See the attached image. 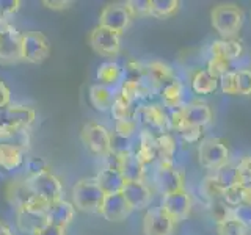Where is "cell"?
Returning a JSON list of instances; mask_svg holds the SVG:
<instances>
[{"instance_id":"1","label":"cell","mask_w":251,"mask_h":235,"mask_svg":"<svg viewBox=\"0 0 251 235\" xmlns=\"http://www.w3.org/2000/svg\"><path fill=\"white\" fill-rule=\"evenodd\" d=\"M243 19H245V14L237 5H217L210 11L212 27L223 39H232L237 35L243 25Z\"/></svg>"},{"instance_id":"2","label":"cell","mask_w":251,"mask_h":235,"mask_svg":"<svg viewBox=\"0 0 251 235\" xmlns=\"http://www.w3.org/2000/svg\"><path fill=\"white\" fill-rule=\"evenodd\" d=\"M105 193L100 190L96 179H82L73 188V202L74 207L88 212V213H99Z\"/></svg>"},{"instance_id":"3","label":"cell","mask_w":251,"mask_h":235,"mask_svg":"<svg viewBox=\"0 0 251 235\" xmlns=\"http://www.w3.org/2000/svg\"><path fill=\"white\" fill-rule=\"evenodd\" d=\"M212 110L204 102H195V104L180 107L175 110L171 115V122L179 130L182 129H201L212 121Z\"/></svg>"},{"instance_id":"4","label":"cell","mask_w":251,"mask_h":235,"mask_svg":"<svg viewBox=\"0 0 251 235\" xmlns=\"http://www.w3.org/2000/svg\"><path fill=\"white\" fill-rule=\"evenodd\" d=\"M198 160L202 168L214 172L229 162V147L222 138H207L198 147Z\"/></svg>"},{"instance_id":"5","label":"cell","mask_w":251,"mask_h":235,"mask_svg":"<svg viewBox=\"0 0 251 235\" xmlns=\"http://www.w3.org/2000/svg\"><path fill=\"white\" fill-rule=\"evenodd\" d=\"M82 141L86 149L98 157H105L110 154L112 146V133L108 132L105 125L99 122H86L82 129Z\"/></svg>"},{"instance_id":"6","label":"cell","mask_w":251,"mask_h":235,"mask_svg":"<svg viewBox=\"0 0 251 235\" xmlns=\"http://www.w3.org/2000/svg\"><path fill=\"white\" fill-rule=\"evenodd\" d=\"M50 53V44L41 31H27L22 35L21 57L31 65H39L47 60Z\"/></svg>"},{"instance_id":"7","label":"cell","mask_w":251,"mask_h":235,"mask_svg":"<svg viewBox=\"0 0 251 235\" xmlns=\"http://www.w3.org/2000/svg\"><path fill=\"white\" fill-rule=\"evenodd\" d=\"M8 199L16 209H31V210H46L49 204L44 202L41 198L33 193L30 188L27 179L24 180H14L8 187Z\"/></svg>"},{"instance_id":"8","label":"cell","mask_w":251,"mask_h":235,"mask_svg":"<svg viewBox=\"0 0 251 235\" xmlns=\"http://www.w3.org/2000/svg\"><path fill=\"white\" fill-rule=\"evenodd\" d=\"M27 180L33 193L38 198H41L44 202L52 204L55 201L63 199V191H65L63 182L53 172L47 171L44 174H39L36 177H27Z\"/></svg>"},{"instance_id":"9","label":"cell","mask_w":251,"mask_h":235,"mask_svg":"<svg viewBox=\"0 0 251 235\" xmlns=\"http://www.w3.org/2000/svg\"><path fill=\"white\" fill-rule=\"evenodd\" d=\"M22 33L13 24L6 22L0 27V63L11 65L22 60L21 57Z\"/></svg>"},{"instance_id":"10","label":"cell","mask_w":251,"mask_h":235,"mask_svg":"<svg viewBox=\"0 0 251 235\" xmlns=\"http://www.w3.org/2000/svg\"><path fill=\"white\" fill-rule=\"evenodd\" d=\"M88 41L94 50L107 58L116 57L121 50V35L100 25L91 30Z\"/></svg>"},{"instance_id":"11","label":"cell","mask_w":251,"mask_h":235,"mask_svg":"<svg viewBox=\"0 0 251 235\" xmlns=\"http://www.w3.org/2000/svg\"><path fill=\"white\" fill-rule=\"evenodd\" d=\"M160 209L167 213L173 221L179 223L188 216L192 210V196L185 188L162 196Z\"/></svg>"},{"instance_id":"12","label":"cell","mask_w":251,"mask_h":235,"mask_svg":"<svg viewBox=\"0 0 251 235\" xmlns=\"http://www.w3.org/2000/svg\"><path fill=\"white\" fill-rule=\"evenodd\" d=\"M130 21H132V16L127 10V6H126V3L107 5L104 10L100 11V16H99V25L100 27L113 30L120 35L129 27Z\"/></svg>"},{"instance_id":"13","label":"cell","mask_w":251,"mask_h":235,"mask_svg":"<svg viewBox=\"0 0 251 235\" xmlns=\"http://www.w3.org/2000/svg\"><path fill=\"white\" fill-rule=\"evenodd\" d=\"M155 185L159 187L162 194H168L177 190H184L185 180L184 174L173 166L170 162H160L155 171Z\"/></svg>"},{"instance_id":"14","label":"cell","mask_w":251,"mask_h":235,"mask_svg":"<svg viewBox=\"0 0 251 235\" xmlns=\"http://www.w3.org/2000/svg\"><path fill=\"white\" fill-rule=\"evenodd\" d=\"M99 213L107 221L120 223L124 221L132 213V209L123 196V193H113V194H105Z\"/></svg>"},{"instance_id":"15","label":"cell","mask_w":251,"mask_h":235,"mask_svg":"<svg viewBox=\"0 0 251 235\" xmlns=\"http://www.w3.org/2000/svg\"><path fill=\"white\" fill-rule=\"evenodd\" d=\"M175 221L159 209H151L146 212L143 218V234L145 235H173Z\"/></svg>"},{"instance_id":"16","label":"cell","mask_w":251,"mask_h":235,"mask_svg":"<svg viewBox=\"0 0 251 235\" xmlns=\"http://www.w3.org/2000/svg\"><path fill=\"white\" fill-rule=\"evenodd\" d=\"M123 196L127 201L132 210L146 209L152 201V191L145 180H133V182H126L123 190Z\"/></svg>"},{"instance_id":"17","label":"cell","mask_w":251,"mask_h":235,"mask_svg":"<svg viewBox=\"0 0 251 235\" xmlns=\"http://www.w3.org/2000/svg\"><path fill=\"white\" fill-rule=\"evenodd\" d=\"M16 223H18L21 232L28 235H39V232L49 224L46 210L31 209H18V212H16Z\"/></svg>"},{"instance_id":"18","label":"cell","mask_w":251,"mask_h":235,"mask_svg":"<svg viewBox=\"0 0 251 235\" xmlns=\"http://www.w3.org/2000/svg\"><path fill=\"white\" fill-rule=\"evenodd\" d=\"M74 215H75L74 204L69 201H65V199L55 201V202L49 204L46 209V216H47L49 224L63 227V229H66V227L73 223Z\"/></svg>"},{"instance_id":"19","label":"cell","mask_w":251,"mask_h":235,"mask_svg":"<svg viewBox=\"0 0 251 235\" xmlns=\"http://www.w3.org/2000/svg\"><path fill=\"white\" fill-rule=\"evenodd\" d=\"M25 163V151L8 141L0 143V168L3 171H16Z\"/></svg>"},{"instance_id":"20","label":"cell","mask_w":251,"mask_h":235,"mask_svg":"<svg viewBox=\"0 0 251 235\" xmlns=\"http://www.w3.org/2000/svg\"><path fill=\"white\" fill-rule=\"evenodd\" d=\"M210 57L214 58H223L234 63L235 60H239L243 53V44L239 39H218L214 41L210 46Z\"/></svg>"},{"instance_id":"21","label":"cell","mask_w":251,"mask_h":235,"mask_svg":"<svg viewBox=\"0 0 251 235\" xmlns=\"http://www.w3.org/2000/svg\"><path fill=\"white\" fill-rule=\"evenodd\" d=\"M94 179H96L98 185L100 187V190L104 191L105 194L121 193L123 187L126 184V180H124L123 174L120 172V169H118V168H108V166L102 168Z\"/></svg>"},{"instance_id":"22","label":"cell","mask_w":251,"mask_h":235,"mask_svg":"<svg viewBox=\"0 0 251 235\" xmlns=\"http://www.w3.org/2000/svg\"><path fill=\"white\" fill-rule=\"evenodd\" d=\"M118 169H120L126 182L143 180V176H145V164L135 155V152L120 157V166H118Z\"/></svg>"},{"instance_id":"23","label":"cell","mask_w":251,"mask_h":235,"mask_svg":"<svg viewBox=\"0 0 251 235\" xmlns=\"http://www.w3.org/2000/svg\"><path fill=\"white\" fill-rule=\"evenodd\" d=\"M145 74H146L148 80H151L154 85H162L163 88L176 80L173 69L162 61L148 63V65L145 66Z\"/></svg>"},{"instance_id":"24","label":"cell","mask_w":251,"mask_h":235,"mask_svg":"<svg viewBox=\"0 0 251 235\" xmlns=\"http://www.w3.org/2000/svg\"><path fill=\"white\" fill-rule=\"evenodd\" d=\"M115 99H116L115 88H110V86L100 85V83L93 85L90 88L91 105L96 110H100V112H105V110L112 108Z\"/></svg>"},{"instance_id":"25","label":"cell","mask_w":251,"mask_h":235,"mask_svg":"<svg viewBox=\"0 0 251 235\" xmlns=\"http://www.w3.org/2000/svg\"><path fill=\"white\" fill-rule=\"evenodd\" d=\"M135 121L143 124L146 127V132L151 133V130H162L165 125V115L163 112L155 105H148L141 107L138 112V116L135 118Z\"/></svg>"},{"instance_id":"26","label":"cell","mask_w":251,"mask_h":235,"mask_svg":"<svg viewBox=\"0 0 251 235\" xmlns=\"http://www.w3.org/2000/svg\"><path fill=\"white\" fill-rule=\"evenodd\" d=\"M123 78H124V70L118 63L113 61L102 63L98 69V80L100 85L115 88V85H118L120 82L123 83Z\"/></svg>"},{"instance_id":"27","label":"cell","mask_w":251,"mask_h":235,"mask_svg":"<svg viewBox=\"0 0 251 235\" xmlns=\"http://www.w3.org/2000/svg\"><path fill=\"white\" fill-rule=\"evenodd\" d=\"M218 78L210 75L207 69H200L196 70L192 77V90L196 94H212L218 88Z\"/></svg>"},{"instance_id":"28","label":"cell","mask_w":251,"mask_h":235,"mask_svg":"<svg viewBox=\"0 0 251 235\" xmlns=\"http://www.w3.org/2000/svg\"><path fill=\"white\" fill-rule=\"evenodd\" d=\"M138 149L135 151V155L143 162L146 166L148 163H151L155 157H157V144H155V137L152 133H149L143 130L140 133V140H138Z\"/></svg>"},{"instance_id":"29","label":"cell","mask_w":251,"mask_h":235,"mask_svg":"<svg viewBox=\"0 0 251 235\" xmlns=\"http://www.w3.org/2000/svg\"><path fill=\"white\" fill-rule=\"evenodd\" d=\"M179 0H151V16L155 19H167L179 11Z\"/></svg>"},{"instance_id":"30","label":"cell","mask_w":251,"mask_h":235,"mask_svg":"<svg viewBox=\"0 0 251 235\" xmlns=\"http://www.w3.org/2000/svg\"><path fill=\"white\" fill-rule=\"evenodd\" d=\"M222 199L231 209H234V207L240 206V204L250 202V191L243 185L237 184V185H234L231 188H227V190H225L222 194Z\"/></svg>"},{"instance_id":"31","label":"cell","mask_w":251,"mask_h":235,"mask_svg":"<svg viewBox=\"0 0 251 235\" xmlns=\"http://www.w3.org/2000/svg\"><path fill=\"white\" fill-rule=\"evenodd\" d=\"M112 115L116 121H124V119H133V108H132V102L123 97L120 93L116 94V99L112 105Z\"/></svg>"},{"instance_id":"32","label":"cell","mask_w":251,"mask_h":235,"mask_svg":"<svg viewBox=\"0 0 251 235\" xmlns=\"http://www.w3.org/2000/svg\"><path fill=\"white\" fill-rule=\"evenodd\" d=\"M163 102L167 107H171V108H177L180 105V97H182V86L177 80H175L173 83L167 85L163 88Z\"/></svg>"},{"instance_id":"33","label":"cell","mask_w":251,"mask_h":235,"mask_svg":"<svg viewBox=\"0 0 251 235\" xmlns=\"http://www.w3.org/2000/svg\"><path fill=\"white\" fill-rule=\"evenodd\" d=\"M217 232L218 235H247L248 234L245 227L232 216L225 219L222 223H217Z\"/></svg>"},{"instance_id":"34","label":"cell","mask_w":251,"mask_h":235,"mask_svg":"<svg viewBox=\"0 0 251 235\" xmlns=\"http://www.w3.org/2000/svg\"><path fill=\"white\" fill-rule=\"evenodd\" d=\"M155 144H157V155H160L162 162L171 163V157H173V152H175L173 138L168 135H160L159 138H155Z\"/></svg>"},{"instance_id":"35","label":"cell","mask_w":251,"mask_h":235,"mask_svg":"<svg viewBox=\"0 0 251 235\" xmlns=\"http://www.w3.org/2000/svg\"><path fill=\"white\" fill-rule=\"evenodd\" d=\"M126 6H127L132 19L151 16V0H129L126 2Z\"/></svg>"},{"instance_id":"36","label":"cell","mask_w":251,"mask_h":235,"mask_svg":"<svg viewBox=\"0 0 251 235\" xmlns=\"http://www.w3.org/2000/svg\"><path fill=\"white\" fill-rule=\"evenodd\" d=\"M110 152L118 155V157H123V155H127L132 151V144H130V138H126L118 135V133H112V146H110Z\"/></svg>"},{"instance_id":"37","label":"cell","mask_w":251,"mask_h":235,"mask_svg":"<svg viewBox=\"0 0 251 235\" xmlns=\"http://www.w3.org/2000/svg\"><path fill=\"white\" fill-rule=\"evenodd\" d=\"M229 70H232V63L227 61V60H223V58H214L210 57L209 63H207V72L210 75H214L215 78L225 75L226 72H229Z\"/></svg>"},{"instance_id":"38","label":"cell","mask_w":251,"mask_h":235,"mask_svg":"<svg viewBox=\"0 0 251 235\" xmlns=\"http://www.w3.org/2000/svg\"><path fill=\"white\" fill-rule=\"evenodd\" d=\"M235 166H237L239 184L245 188L250 187L251 185V155H243Z\"/></svg>"},{"instance_id":"39","label":"cell","mask_w":251,"mask_h":235,"mask_svg":"<svg viewBox=\"0 0 251 235\" xmlns=\"http://www.w3.org/2000/svg\"><path fill=\"white\" fill-rule=\"evenodd\" d=\"M220 88L225 94H239L237 91V69H232L229 72L220 77Z\"/></svg>"},{"instance_id":"40","label":"cell","mask_w":251,"mask_h":235,"mask_svg":"<svg viewBox=\"0 0 251 235\" xmlns=\"http://www.w3.org/2000/svg\"><path fill=\"white\" fill-rule=\"evenodd\" d=\"M232 218L237 219V221L245 227L247 231L251 229V204L245 202L240 204V206L232 209Z\"/></svg>"},{"instance_id":"41","label":"cell","mask_w":251,"mask_h":235,"mask_svg":"<svg viewBox=\"0 0 251 235\" xmlns=\"http://www.w3.org/2000/svg\"><path fill=\"white\" fill-rule=\"evenodd\" d=\"M25 169H27V177H36L49 171V166H47L43 157H31V159L25 162Z\"/></svg>"},{"instance_id":"42","label":"cell","mask_w":251,"mask_h":235,"mask_svg":"<svg viewBox=\"0 0 251 235\" xmlns=\"http://www.w3.org/2000/svg\"><path fill=\"white\" fill-rule=\"evenodd\" d=\"M212 216H214L215 223H222L232 216V209L227 204H225L223 199H215L214 204H212Z\"/></svg>"},{"instance_id":"43","label":"cell","mask_w":251,"mask_h":235,"mask_svg":"<svg viewBox=\"0 0 251 235\" xmlns=\"http://www.w3.org/2000/svg\"><path fill=\"white\" fill-rule=\"evenodd\" d=\"M237 91L242 96H251V69L237 70Z\"/></svg>"},{"instance_id":"44","label":"cell","mask_w":251,"mask_h":235,"mask_svg":"<svg viewBox=\"0 0 251 235\" xmlns=\"http://www.w3.org/2000/svg\"><path fill=\"white\" fill-rule=\"evenodd\" d=\"M137 127H138V122L135 121V118H133V119L116 121L115 133H118V135H121V137H126V138H132L133 133L137 132Z\"/></svg>"},{"instance_id":"45","label":"cell","mask_w":251,"mask_h":235,"mask_svg":"<svg viewBox=\"0 0 251 235\" xmlns=\"http://www.w3.org/2000/svg\"><path fill=\"white\" fill-rule=\"evenodd\" d=\"M21 8L19 0H0V19L8 21Z\"/></svg>"},{"instance_id":"46","label":"cell","mask_w":251,"mask_h":235,"mask_svg":"<svg viewBox=\"0 0 251 235\" xmlns=\"http://www.w3.org/2000/svg\"><path fill=\"white\" fill-rule=\"evenodd\" d=\"M8 105H11V91L0 80V110L6 108Z\"/></svg>"},{"instance_id":"47","label":"cell","mask_w":251,"mask_h":235,"mask_svg":"<svg viewBox=\"0 0 251 235\" xmlns=\"http://www.w3.org/2000/svg\"><path fill=\"white\" fill-rule=\"evenodd\" d=\"M43 5L50 8V10H68L73 2L71 0H44Z\"/></svg>"},{"instance_id":"48","label":"cell","mask_w":251,"mask_h":235,"mask_svg":"<svg viewBox=\"0 0 251 235\" xmlns=\"http://www.w3.org/2000/svg\"><path fill=\"white\" fill-rule=\"evenodd\" d=\"M39 235H66L65 229L58 226H53V224H47L44 229L39 232Z\"/></svg>"},{"instance_id":"49","label":"cell","mask_w":251,"mask_h":235,"mask_svg":"<svg viewBox=\"0 0 251 235\" xmlns=\"http://www.w3.org/2000/svg\"><path fill=\"white\" fill-rule=\"evenodd\" d=\"M0 235H13L11 227L3 221H0Z\"/></svg>"},{"instance_id":"50","label":"cell","mask_w":251,"mask_h":235,"mask_svg":"<svg viewBox=\"0 0 251 235\" xmlns=\"http://www.w3.org/2000/svg\"><path fill=\"white\" fill-rule=\"evenodd\" d=\"M247 190L250 191V204H251V185H250V187H247Z\"/></svg>"},{"instance_id":"51","label":"cell","mask_w":251,"mask_h":235,"mask_svg":"<svg viewBox=\"0 0 251 235\" xmlns=\"http://www.w3.org/2000/svg\"><path fill=\"white\" fill-rule=\"evenodd\" d=\"M6 22H8V21H2V19H0V27H2V25H5Z\"/></svg>"}]
</instances>
